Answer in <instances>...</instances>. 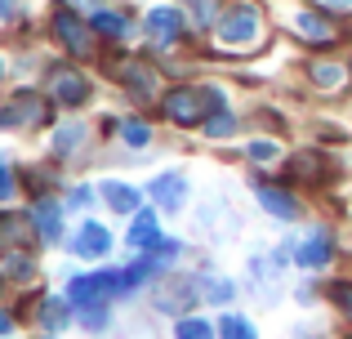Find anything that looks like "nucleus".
Instances as JSON below:
<instances>
[{"label":"nucleus","mask_w":352,"mask_h":339,"mask_svg":"<svg viewBox=\"0 0 352 339\" xmlns=\"http://www.w3.org/2000/svg\"><path fill=\"white\" fill-rule=\"evenodd\" d=\"M214 107H223V94H219V89H174V94L165 98V116L179 121V125L206 121Z\"/></svg>","instance_id":"nucleus-1"},{"label":"nucleus","mask_w":352,"mask_h":339,"mask_svg":"<svg viewBox=\"0 0 352 339\" xmlns=\"http://www.w3.org/2000/svg\"><path fill=\"white\" fill-rule=\"evenodd\" d=\"M258 32H263V23H258V9H250V5H236L219 18V41L223 45H250V41H258Z\"/></svg>","instance_id":"nucleus-2"},{"label":"nucleus","mask_w":352,"mask_h":339,"mask_svg":"<svg viewBox=\"0 0 352 339\" xmlns=\"http://www.w3.org/2000/svg\"><path fill=\"white\" fill-rule=\"evenodd\" d=\"M112 290H120V277H112V272H89V277H76L67 286V299H72V308H89V304H103Z\"/></svg>","instance_id":"nucleus-3"},{"label":"nucleus","mask_w":352,"mask_h":339,"mask_svg":"<svg viewBox=\"0 0 352 339\" xmlns=\"http://www.w3.org/2000/svg\"><path fill=\"white\" fill-rule=\"evenodd\" d=\"M107 250H112V232L103 223H85L72 237V254H80V259H103Z\"/></svg>","instance_id":"nucleus-4"},{"label":"nucleus","mask_w":352,"mask_h":339,"mask_svg":"<svg viewBox=\"0 0 352 339\" xmlns=\"http://www.w3.org/2000/svg\"><path fill=\"white\" fill-rule=\"evenodd\" d=\"M32 241H36V219L0 215V245H5V250H27Z\"/></svg>","instance_id":"nucleus-5"},{"label":"nucleus","mask_w":352,"mask_h":339,"mask_svg":"<svg viewBox=\"0 0 352 339\" xmlns=\"http://www.w3.org/2000/svg\"><path fill=\"white\" fill-rule=\"evenodd\" d=\"M54 98H58V103H72V107H80L89 98V80L80 76V72H72V67H58L54 72Z\"/></svg>","instance_id":"nucleus-6"},{"label":"nucleus","mask_w":352,"mask_h":339,"mask_svg":"<svg viewBox=\"0 0 352 339\" xmlns=\"http://www.w3.org/2000/svg\"><path fill=\"white\" fill-rule=\"evenodd\" d=\"M54 32L63 45H72V54H94V36L85 32V23L72 14H54Z\"/></svg>","instance_id":"nucleus-7"},{"label":"nucleus","mask_w":352,"mask_h":339,"mask_svg":"<svg viewBox=\"0 0 352 339\" xmlns=\"http://www.w3.org/2000/svg\"><path fill=\"white\" fill-rule=\"evenodd\" d=\"M147 192L156 197V206H161V210H179V206H183V192H188V183H183V174H156Z\"/></svg>","instance_id":"nucleus-8"},{"label":"nucleus","mask_w":352,"mask_h":339,"mask_svg":"<svg viewBox=\"0 0 352 339\" xmlns=\"http://www.w3.org/2000/svg\"><path fill=\"white\" fill-rule=\"evenodd\" d=\"M32 219H36V228H41V241H58V232H63V210H58V201H54V197H41V201H36Z\"/></svg>","instance_id":"nucleus-9"},{"label":"nucleus","mask_w":352,"mask_h":339,"mask_svg":"<svg viewBox=\"0 0 352 339\" xmlns=\"http://www.w3.org/2000/svg\"><path fill=\"white\" fill-rule=\"evenodd\" d=\"M326 259H330V232H326V228H317V232H312L308 241L299 245L294 263H299V268H321Z\"/></svg>","instance_id":"nucleus-10"},{"label":"nucleus","mask_w":352,"mask_h":339,"mask_svg":"<svg viewBox=\"0 0 352 339\" xmlns=\"http://www.w3.org/2000/svg\"><path fill=\"white\" fill-rule=\"evenodd\" d=\"M129 245H134V250H156V245H161V228H156V215H152V210L134 215V228H129Z\"/></svg>","instance_id":"nucleus-11"},{"label":"nucleus","mask_w":352,"mask_h":339,"mask_svg":"<svg viewBox=\"0 0 352 339\" xmlns=\"http://www.w3.org/2000/svg\"><path fill=\"white\" fill-rule=\"evenodd\" d=\"M147 32L156 36V41H174V36L183 32V14L179 9H152V14H147Z\"/></svg>","instance_id":"nucleus-12"},{"label":"nucleus","mask_w":352,"mask_h":339,"mask_svg":"<svg viewBox=\"0 0 352 339\" xmlns=\"http://www.w3.org/2000/svg\"><path fill=\"white\" fill-rule=\"evenodd\" d=\"M103 201H107V210H116V215H134L138 201H143V192H134L129 183H107Z\"/></svg>","instance_id":"nucleus-13"},{"label":"nucleus","mask_w":352,"mask_h":339,"mask_svg":"<svg viewBox=\"0 0 352 339\" xmlns=\"http://www.w3.org/2000/svg\"><path fill=\"white\" fill-rule=\"evenodd\" d=\"M258 201H263V206L272 210L276 219H294V215H299V201H294L290 192L272 188V183H263V188H258Z\"/></svg>","instance_id":"nucleus-14"},{"label":"nucleus","mask_w":352,"mask_h":339,"mask_svg":"<svg viewBox=\"0 0 352 339\" xmlns=\"http://www.w3.org/2000/svg\"><path fill=\"white\" fill-rule=\"evenodd\" d=\"M125 80H129V94H134V98H152L156 94V72L152 67H138V63H134V67L125 72Z\"/></svg>","instance_id":"nucleus-15"},{"label":"nucleus","mask_w":352,"mask_h":339,"mask_svg":"<svg viewBox=\"0 0 352 339\" xmlns=\"http://www.w3.org/2000/svg\"><path fill=\"white\" fill-rule=\"evenodd\" d=\"M67 317H72V299H45V308H41L45 331H63V326H67Z\"/></svg>","instance_id":"nucleus-16"},{"label":"nucleus","mask_w":352,"mask_h":339,"mask_svg":"<svg viewBox=\"0 0 352 339\" xmlns=\"http://www.w3.org/2000/svg\"><path fill=\"white\" fill-rule=\"evenodd\" d=\"M9 116H14V121H36V125H41L45 121V103L36 94H18L14 107H9Z\"/></svg>","instance_id":"nucleus-17"},{"label":"nucleus","mask_w":352,"mask_h":339,"mask_svg":"<svg viewBox=\"0 0 352 339\" xmlns=\"http://www.w3.org/2000/svg\"><path fill=\"white\" fill-rule=\"evenodd\" d=\"M89 27H94V32H103V36H125V18L112 14V9H98V14L89 18Z\"/></svg>","instance_id":"nucleus-18"},{"label":"nucleus","mask_w":352,"mask_h":339,"mask_svg":"<svg viewBox=\"0 0 352 339\" xmlns=\"http://www.w3.org/2000/svg\"><path fill=\"white\" fill-rule=\"evenodd\" d=\"M219 335L223 339H254V326L245 322V317H236V313H228L223 322H219Z\"/></svg>","instance_id":"nucleus-19"},{"label":"nucleus","mask_w":352,"mask_h":339,"mask_svg":"<svg viewBox=\"0 0 352 339\" xmlns=\"http://www.w3.org/2000/svg\"><path fill=\"white\" fill-rule=\"evenodd\" d=\"M152 272H156V259H138V263H134L129 272H120V290H134L138 281H147Z\"/></svg>","instance_id":"nucleus-20"},{"label":"nucleus","mask_w":352,"mask_h":339,"mask_svg":"<svg viewBox=\"0 0 352 339\" xmlns=\"http://www.w3.org/2000/svg\"><path fill=\"white\" fill-rule=\"evenodd\" d=\"M312 80L326 89H335L339 80H344V67H335V63H312Z\"/></svg>","instance_id":"nucleus-21"},{"label":"nucleus","mask_w":352,"mask_h":339,"mask_svg":"<svg viewBox=\"0 0 352 339\" xmlns=\"http://www.w3.org/2000/svg\"><path fill=\"white\" fill-rule=\"evenodd\" d=\"M299 32L303 36H312V41H330V23H321V18H312V14H299Z\"/></svg>","instance_id":"nucleus-22"},{"label":"nucleus","mask_w":352,"mask_h":339,"mask_svg":"<svg viewBox=\"0 0 352 339\" xmlns=\"http://www.w3.org/2000/svg\"><path fill=\"white\" fill-rule=\"evenodd\" d=\"M232 130H236V121H232L228 112H219V116H206V134H210V139H228Z\"/></svg>","instance_id":"nucleus-23"},{"label":"nucleus","mask_w":352,"mask_h":339,"mask_svg":"<svg viewBox=\"0 0 352 339\" xmlns=\"http://www.w3.org/2000/svg\"><path fill=\"white\" fill-rule=\"evenodd\" d=\"M174 339H214V331H210L206 322H197V317H188V322H179Z\"/></svg>","instance_id":"nucleus-24"},{"label":"nucleus","mask_w":352,"mask_h":339,"mask_svg":"<svg viewBox=\"0 0 352 339\" xmlns=\"http://www.w3.org/2000/svg\"><path fill=\"white\" fill-rule=\"evenodd\" d=\"M120 134H125V143H129V148H147V139H152V130H147V125H138V121H129Z\"/></svg>","instance_id":"nucleus-25"},{"label":"nucleus","mask_w":352,"mask_h":339,"mask_svg":"<svg viewBox=\"0 0 352 339\" xmlns=\"http://www.w3.org/2000/svg\"><path fill=\"white\" fill-rule=\"evenodd\" d=\"M14 197V170H9V161L0 157V201Z\"/></svg>","instance_id":"nucleus-26"},{"label":"nucleus","mask_w":352,"mask_h":339,"mask_svg":"<svg viewBox=\"0 0 352 339\" xmlns=\"http://www.w3.org/2000/svg\"><path fill=\"white\" fill-rule=\"evenodd\" d=\"M192 14H197V23H214V0H188Z\"/></svg>","instance_id":"nucleus-27"},{"label":"nucleus","mask_w":352,"mask_h":339,"mask_svg":"<svg viewBox=\"0 0 352 339\" xmlns=\"http://www.w3.org/2000/svg\"><path fill=\"white\" fill-rule=\"evenodd\" d=\"M250 157H254V161H272L276 148H272V143H250Z\"/></svg>","instance_id":"nucleus-28"},{"label":"nucleus","mask_w":352,"mask_h":339,"mask_svg":"<svg viewBox=\"0 0 352 339\" xmlns=\"http://www.w3.org/2000/svg\"><path fill=\"white\" fill-rule=\"evenodd\" d=\"M335 299H339V308L352 317V286H335Z\"/></svg>","instance_id":"nucleus-29"},{"label":"nucleus","mask_w":352,"mask_h":339,"mask_svg":"<svg viewBox=\"0 0 352 339\" xmlns=\"http://www.w3.org/2000/svg\"><path fill=\"white\" fill-rule=\"evenodd\" d=\"M89 201H94V197H89V188H76V197H72V206H76V210H85Z\"/></svg>","instance_id":"nucleus-30"},{"label":"nucleus","mask_w":352,"mask_h":339,"mask_svg":"<svg viewBox=\"0 0 352 339\" xmlns=\"http://www.w3.org/2000/svg\"><path fill=\"white\" fill-rule=\"evenodd\" d=\"M76 139H80V130L72 125V130H63V134H58V148H67V143H76Z\"/></svg>","instance_id":"nucleus-31"},{"label":"nucleus","mask_w":352,"mask_h":339,"mask_svg":"<svg viewBox=\"0 0 352 339\" xmlns=\"http://www.w3.org/2000/svg\"><path fill=\"white\" fill-rule=\"evenodd\" d=\"M14 14V0H0V18H9Z\"/></svg>","instance_id":"nucleus-32"},{"label":"nucleus","mask_w":352,"mask_h":339,"mask_svg":"<svg viewBox=\"0 0 352 339\" xmlns=\"http://www.w3.org/2000/svg\"><path fill=\"white\" fill-rule=\"evenodd\" d=\"M0 335H9V317L5 313H0Z\"/></svg>","instance_id":"nucleus-33"},{"label":"nucleus","mask_w":352,"mask_h":339,"mask_svg":"<svg viewBox=\"0 0 352 339\" xmlns=\"http://www.w3.org/2000/svg\"><path fill=\"white\" fill-rule=\"evenodd\" d=\"M330 5H352V0H330Z\"/></svg>","instance_id":"nucleus-34"},{"label":"nucleus","mask_w":352,"mask_h":339,"mask_svg":"<svg viewBox=\"0 0 352 339\" xmlns=\"http://www.w3.org/2000/svg\"><path fill=\"white\" fill-rule=\"evenodd\" d=\"M80 5H94V0H80Z\"/></svg>","instance_id":"nucleus-35"},{"label":"nucleus","mask_w":352,"mask_h":339,"mask_svg":"<svg viewBox=\"0 0 352 339\" xmlns=\"http://www.w3.org/2000/svg\"><path fill=\"white\" fill-rule=\"evenodd\" d=\"M0 72H5V67H0Z\"/></svg>","instance_id":"nucleus-36"}]
</instances>
